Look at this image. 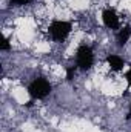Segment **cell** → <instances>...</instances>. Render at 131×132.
Returning a JSON list of instances; mask_svg holds the SVG:
<instances>
[{
	"label": "cell",
	"mask_w": 131,
	"mask_h": 132,
	"mask_svg": "<svg viewBox=\"0 0 131 132\" xmlns=\"http://www.w3.org/2000/svg\"><path fill=\"white\" fill-rule=\"evenodd\" d=\"M28 92H30V95L33 98H45L51 92V85L43 77H39V78H35V80H33L30 83Z\"/></svg>",
	"instance_id": "1"
},
{
	"label": "cell",
	"mask_w": 131,
	"mask_h": 132,
	"mask_svg": "<svg viewBox=\"0 0 131 132\" xmlns=\"http://www.w3.org/2000/svg\"><path fill=\"white\" fill-rule=\"evenodd\" d=\"M93 63H94L93 49L86 45H82L77 49V68L82 71H88V69H91Z\"/></svg>",
	"instance_id": "2"
},
{
	"label": "cell",
	"mask_w": 131,
	"mask_h": 132,
	"mask_svg": "<svg viewBox=\"0 0 131 132\" xmlns=\"http://www.w3.org/2000/svg\"><path fill=\"white\" fill-rule=\"evenodd\" d=\"M49 32H51L53 38L56 42H62L71 32V23L69 22H63V20H54L49 25Z\"/></svg>",
	"instance_id": "3"
},
{
	"label": "cell",
	"mask_w": 131,
	"mask_h": 132,
	"mask_svg": "<svg viewBox=\"0 0 131 132\" xmlns=\"http://www.w3.org/2000/svg\"><path fill=\"white\" fill-rule=\"evenodd\" d=\"M102 20H103V25L110 29H117L119 28V17H117L114 9H105L102 12Z\"/></svg>",
	"instance_id": "4"
},
{
	"label": "cell",
	"mask_w": 131,
	"mask_h": 132,
	"mask_svg": "<svg viewBox=\"0 0 131 132\" xmlns=\"http://www.w3.org/2000/svg\"><path fill=\"white\" fill-rule=\"evenodd\" d=\"M106 63H108V66H110L113 71H116V72L122 71V69H123V66H125L123 60H122L119 55H116V54L108 55V57H106Z\"/></svg>",
	"instance_id": "5"
},
{
	"label": "cell",
	"mask_w": 131,
	"mask_h": 132,
	"mask_svg": "<svg viewBox=\"0 0 131 132\" xmlns=\"http://www.w3.org/2000/svg\"><path fill=\"white\" fill-rule=\"evenodd\" d=\"M130 37H131V28L130 26H125L120 32L117 34V43H119L120 46H123V45L130 40Z\"/></svg>",
	"instance_id": "6"
},
{
	"label": "cell",
	"mask_w": 131,
	"mask_h": 132,
	"mask_svg": "<svg viewBox=\"0 0 131 132\" xmlns=\"http://www.w3.org/2000/svg\"><path fill=\"white\" fill-rule=\"evenodd\" d=\"M0 49H2V51H9V49H11V43H9V40H8L6 37H3V38H2Z\"/></svg>",
	"instance_id": "7"
},
{
	"label": "cell",
	"mask_w": 131,
	"mask_h": 132,
	"mask_svg": "<svg viewBox=\"0 0 131 132\" xmlns=\"http://www.w3.org/2000/svg\"><path fill=\"white\" fill-rule=\"evenodd\" d=\"M74 72H76V66H71V68L66 69V80L68 81H71L74 78Z\"/></svg>",
	"instance_id": "8"
},
{
	"label": "cell",
	"mask_w": 131,
	"mask_h": 132,
	"mask_svg": "<svg viewBox=\"0 0 131 132\" xmlns=\"http://www.w3.org/2000/svg\"><path fill=\"white\" fill-rule=\"evenodd\" d=\"M11 3L16 6H25V5L31 3V0H11Z\"/></svg>",
	"instance_id": "9"
},
{
	"label": "cell",
	"mask_w": 131,
	"mask_h": 132,
	"mask_svg": "<svg viewBox=\"0 0 131 132\" xmlns=\"http://www.w3.org/2000/svg\"><path fill=\"white\" fill-rule=\"evenodd\" d=\"M125 78H127V83H128V88H131V69L125 74Z\"/></svg>",
	"instance_id": "10"
},
{
	"label": "cell",
	"mask_w": 131,
	"mask_h": 132,
	"mask_svg": "<svg viewBox=\"0 0 131 132\" xmlns=\"http://www.w3.org/2000/svg\"><path fill=\"white\" fill-rule=\"evenodd\" d=\"M127 118H131V108H130V114H128V117Z\"/></svg>",
	"instance_id": "11"
}]
</instances>
